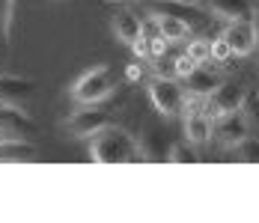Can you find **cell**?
<instances>
[{
	"label": "cell",
	"mask_w": 259,
	"mask_h": 223,
	"mask_svg": "<svg viewBox=\"0 0 259 223\" xmlns=\"http://www.w3.org/2000/svg\"><path fill=\"white\" fill-rule=\"evenodd\" d=\"M3 140H6V131H3V128H0V143H3Z\"/></svg>",
	"instance_id": "83f0119b"
},
{
	"label": "cell",
	"mask_w": 259,
	"mask_h": 223,
	"mask_svg": "<svg viewBox=\"0 0 259 223\" xmlns=\"http://www.w3.org/2000/svg\"><path fill=\"white\" fill-rule=\"evenodd\" d=\"M158 27L167 42H185L191 36V24L179 15H158Z\"/></svg>",
	"instance_id": "9a60e30c"
},
{
	"label": "cell",
	"mask_w": 259,
	"mask_h": 223,
	"mask_svg": "<svg viewBox=\"0 0 259 223\" xmlns=\"http://www.w3.org/2000/svg\"><path fill=\"white\" fill-rule=\"evenodd\" d=\"M39 155V149L27 143L24 137H6L0 143V164H24Z\"/></svg>",
	"instance_id": "7c38bea8"
},
{
	"label": "cell",
	"mask_w": 259,
	"mask_h": 223,
	"mask_svg": "<svg viewBox=\"0 0 259 223\" xmlns=\"http://www.w3.org/2000/svg\"><path fill=\"white\" fill-rule=\"evenodd\" d=\"M36 93V83L30 77L21 74H0V104H9V107H21L24 110L27 101L33 99Z\"/></svg>",
	"instance_id": "5b68a950"
},
{
	"label": "cell",
	"mask_w": 259,
	"mask_h": 223,
	"mask_svg": "<svg viewBox=\"0 0 259 223\" xmlns=\"http://www.w3.org/2000/svg\"><path fill=\"white\" fill-rule=\"evenodd\" d=\"M188 57H194L197 63L211 60V42H206V39H194V42H191V48H188Z\"/></svg>",
	"instance_id": "d6986e66"
},
{
	"label": "cell",
	"mask_w": 259,
	"mask_h": 223,
	"mask_svg": "<svg viewBox=\"0 0 259 223\" xmlns=\"http://www.w3.org/2000/svg\"><path fill=\"white\" fill-rule=\"evenodd\" d=\"M128 77H131V80H134V77H140V69H137V66H131V69H128Z\"/></svg>",
	"instance_id": "d4e9b609"
},
{
	"label": "cell",
	"mask_w": 259,
	"mask_h": 223,
	"mask_svg": "<svg viewBox=\"0 0 259 223\" xmlns=\"http://www.w3.org/2000/svg\"><path fill=\"white\" fill-rule=\"evenodd\" d=\"M140 36H146V39H155V36H161V27H158V15L146 18V21H140Z\"/></svg>",
	"instance_id": "603a6c76"
},
{
	"label": "cell",
	"mask_w": 259,
	"mask_h": 223,
	"mask_svg": "<svg viewBox=\"0 0 259 223\" xmlns=\"http://www.w3.org/2000/svg\"><path fill=\"white\" fill-rule=\"evenodd\" d=\"M104 125H110V116L104 110H78L66 119V134L83 140V137H93L96 131H102Z\"/></svg>",
	"instance_id": "ba28073f"
},
{
	"label": "cell",
	"mask_w": 259,
	"mask_h": 223,
	"mask_svg": "<svg viewBox=\"0 0 259 223\" xmlns=\"http://www.w3.org/2000/svg\"><path fill=\"white\" fill-rule=\"evenodd\" d=\"M218 137H221L224 146H238L247 137V119L238 110L230 113V116H224V119H218Z\"/></svg>",
	"instance_id": "4fadbf2b"
},
{
	"label": "cell",
	"mask_w": 259,
	"mask_h": 223,
	"mask_svg": "<svg viewBox=\"0 0 259 223\" xmlns=\"http://www.w3.org/2000/svg\"><path fill=\"white\" fill-rule=\"evenodd\" d=\"M211 15L224 21H250L253 18V3L250 0H208Z\"/></svg>",
	"instance_id": "8fae6325"
},
{
	"label": "cell",
	"mask_w": 259,
	"mask_h": 223,
	"mask_svg": "<svg viewBox=\"0 0 259 223\" xmlns=\"http://www.w3.org/2000/svg\"><path fill=\"white\" fill-rule=\"evenodd\" d=\"M167 39L164 36H155V39H149V54H152V60H158V57H164L167 54Z\"/></svg>",
	"instance_id": "cb8c5ba5"
},
{
	"label": "cell",
	"mask_w": 259,
	"mask_h": 223,
	"mask_svg": "<svg viewBox=\"0 0 259 223\" xmlns=\"http://www.w3.org/2000/svg\"><path fill=\"white\" fill-rule=\"evenodd\" d=\"M250 21H253V27H256V36H259V12H256V9H253V18H250Z\"/></svg>",
	"instance_id": "484cf974"
},
{
	"label": "cell",
	"mask_w": 259,
	"mask_h": 223,
	"mask_svg": "<svg viewBox=\"0 0 259 223\" xmlns=\"http://www.w3.org/2000/svg\"><path fill=\"white\" fill-rule=\"evenodd\" d=\"M149 99H152L158 113L179 116L182 107H185V90L173 77H155V80H149Z\"/></svg>",
	"instance_id": "3957f363"
},
{
	"label": "cell",
	"mask_w": 259,
	"mask_h": 223,
	"mask_svg": "<svg viewBox=\"0 0 259 223\" xmlns=\"http://www.w3.org/2000/svg\"><path fill=\"white\" fill-rule=\"evenodd\" d=\"M167 161H173V164H194L197 161V155H194V143H176V146H170L167 152Z\"/></svg>",
	"instance_id": "e0dca14e"
},
{
	"label": "cell",
	"mask_w": 259,
	"mask_h": 223,
	"mask_svg": "<svg viewBox=\"0 0 259 223\" xmlns=\"http://www.w3.org/2000/svg\"><path fill=\"white\" fill-rule=\"evenodd\" d=\"M241 99H244V90H241L238 83H224V80H221V83L214 86V93L208 96L203 110H206V116L211 122H218V119L235 113V110L241 107Z\"/></svg>",
	"instance_id": "277c9868"
},
{
	"label": "cell",
	"mask_w": 259,
	"mask_h": 223,
	"mask_svg": "<svg viewBox=\"0 0 259 223\" xmlns=\"http://www.w3.org/2000/svg\"><path fill=\"white\" fill-rule=\"evenodd\" d=\"M221 83V77L214 72H208V69H194V72L185 77V96L188 99H208L211 93H214V86Z\"/></svg>",
	"instance_id": "30bf717a"
},
{
	"label": "cell",
	"mask_w": 259,
	"mask_h": 223,
	"mask_svg": "<svg viewBox=\"0 0 259 223\" xmlns=\"http://www.w3.org/2000/svg\"><path fill=\"white\" fill-rule=\"evenodd\" d=\"M113 36H116L119 42L131 45L134 39H140V18H137L134 12H119V15H113Z\"/></svg>",
	"instance_id": "5bb4252c"
},
{
	"label": "cell",
	"mask_w": 259,
	"mask_h": 223,
	"mask_svg": "<svg viewBox=\"0 0 259 223\" xmlns=\"http://www.w3.org/2000/svg\"><path fill=\"white\" fill-rule=\"evenodd\" d=\"M227 42H230V48H233V57H247V54H253L259 45V36H256V27L253 21H230L227 30L221 33Z\"/></svg>",
	"instance_id": "52a82bcc"
},
{
	"label": "cell",
	"mask_w": 259,
	"mask_h": 223,
	"mask_svg": "<svg viewBox=\"0 0 259 223\" xmlns=\"http://www.w3.org/2000/svg\"><path fill=\"white\" fill-rule=\"evenodd\" d=\"M256 93H259V90H256Z\"/></svg>",
	"instance_id": "f1b7e54d"
},
{
	"label": "cell",
	"mask_w": 259,
	"mask_h": 223,
	"mask_svg": "<svg viewBox=\"0 0 259 223\" xmlns=\"http://www.w3.org/2000/svg\"><path fill=\"white\" fill-rule=\"evenodd\" d=\"M182 110H185V140L194 143V146L206 143L208 137H211V128H214V122L206 116V110L200 104H191L188 96H185V107Z\"/></svg>",
	"instance_id": "8992f818"
},
{
	"label": "cell",
	"mask_w": 259,
	"mask_h": 223,
	"mask_svg": "<svg viewBox=\"0 0 259 223\" xmlns=\"http://www.w3.org/2000/svg\"><path fill=\"white\" fill-rule=\"evenodd\" d=\"M173 3H182V6H194V3H200V0H173Z\"/></svg>",
	"instance_id": "4316f807"
},
{
	"label": "cell",
	"mask_w": 259,
	"mask_h": 223,
	"mask_svg": "<svg viewBox=\"0 0 259 223\" xmlns=\"http://www.w3.org/2000/svg\"><path fill=\"white\" fill-rule=\"evenodd\" d=\"M233 57V48H230V42L224 39V36H218L214 42H211V60L214 63H227Z\"/></svg>",
	"instance_id": "44dd1931"
},
{
	"label": "cell",
	"mask_w": 259,
	"mask_h": 223,
	"mask_svg": "<svg viewBox=\"0 0 259 223\" xmlns=\"http://www.w3.org/2000/svg\"><path fill=\"white\" fill-rule=\"evenodd\" d=\"M197 66H200V63H197L194 57L182 54V57H176V60H173V74H176V77H188V74L194 72Z\"/></svg>",
	"instance_id": "ffe728a7"
},
{
	"label": "cell",
	"mask_w": 259,
	"mask_h": 223,
	"mask_svg": "<svg viewBox=\"0 0 259 223\" xmlns=\"http://www.w3.org/2000/svg\"><path fill=\"white\" fill-rule=\"evenodd\" d=\"M131 51H134V57H137V60H143V63H149V60H152V54H149V39H146V36L134 39V42H131Z\"/></svg>",
	"instance_id": "7402d4cb"
},
{
	"label": "cell",
	"mask_w": 259,
	"mask_h": 223,
	"mask_svg": "<svg viewBox=\"0 0 259 223\" xmlns=\"http://www.w3.org/2000/svg\"><path fill=\"white\" fill-rule=\"evenodd\" d=\"M0 128L6 131V137H21V134H33L36 131V122L27 116L21 107L0 104Z\"/></svg>",
	"instance_id": "9c48e42d"
},
{
	"label": "cell",
	"mask_w": 259,
	"mask_h": 223,
	"mask_svg": "<svg viewBox=\"0 0 259 223\" xmlns=\"http://www.w3.org/2000/svg\"><path fill=\"white\" fill-rule=\"evenodd\" d=\"M116 86V77L110 72V66H93L72 83V101L78 104H99L104 101Z\"/></svg>",
	"instance_id": "7a4b0ae2"
},
{
	"label": "cell",
	"mask_w": 259,
	"mask_h": 223,
	"mask_svg": "<svg viewBox=\"0 0 259 223\" xmlns=\"http://www.w3.org/2000/svg\"><path fill=\"white\" fill-rule=\"evenodd\" d=\"M90 158L93 164H134L143 158V149L125 128L110 122L90 137Z\"/></svg>",
	"instance_id": "6da1fadb"
},
{
	"label": "cell",
	"mask_w": 259,
	"mask_h": 223,
	"mask_svg": "<svg viewBox=\"0 0 259 223\" xmlns=\"http://www.w3.org/2000/svg\"><path fill=\"white\" fill-rule=\"evenodd\" d=\"M238 113L247 119V125H256L259 122V93L256 90H250V93H244V99H241V107H238Z\"/></svg>",
	"instance_id": "2e32d148"
},
{
	"label": "cell",
	"mask_w": 259,
	"mask_h": 223,
	"mask_svg": "<svg viewBox=\"0 0 259 223\" xmlns=\"http://www.w3.org/2000/svg\"><path fill=\"white\" fill-rule=\"evenodd\" d=\"M235 149H238V158H241V161H247V164H259V140L256 137L247 134Z\"/></svg>",
	"instance_id": "ac0fdd59"
}]
</instances>
